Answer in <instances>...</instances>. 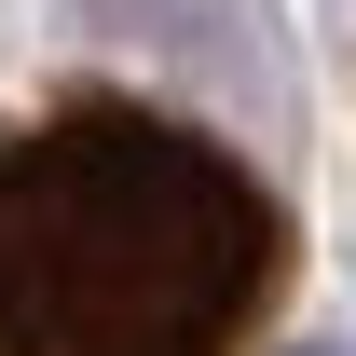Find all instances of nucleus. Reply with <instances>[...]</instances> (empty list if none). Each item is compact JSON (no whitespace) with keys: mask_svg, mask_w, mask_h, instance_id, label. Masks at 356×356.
<instances>
[{"mask_svg":"<svg viewBox=\"0 0 356 356\" xmlns=\"http://www.w3.org/2000/svg\"><path fill=\"white\" fill-rule=\"evenodd\" d=\"M302 356H343V343H302Z\"/></svg>","mask_w":356,"mask_h":356,"instance_id":"f03ea898","label":"nucleus"},{"mask_svg":"<svg viewBox=\"0 0 356 356\" xmlns=\"http://www.w3.org/2000/svg\"><path fill=\"white\" fill-rule=\"evenodd\" d=\"M288 274V206L220 137L83 96L0 137V356H233Z\"/></svg>","mask_w":356,"mask_h":356,"instance_id":"f257e3e1","label":"nucleus"}]
</instances>
